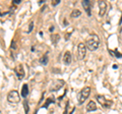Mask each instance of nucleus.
<instances>
[{
	"label": "nucleus",
	"instance_id": "nucleus-1",
	"mask_svg": "<svg viewBox=\"0 0 122 114\" xmlns=\"http://www.w3.org/2000/svg\"><path fill=\"white\" fill-rule=\"evenodd\" d=\"M100 46V39L96 34L91 35L86 39V48L91 51H96Z\"/></svg>",
	"mask_w": 122,
	"mask_h": 114
},
{
	"label": "nucleus",
	"instance_id": "nucleus-2",
	"mask_svg": "<svg viewBox=\"0 0 122 114\" xmlns=\"http://www.w3.org/2000/svg\"><path fill=\"white\" fill-rule=\"evenodd\" d=\"M91 94V88L90 87H86V88H83L81 92L78 94V97H77V103L78 105H81L83 102H85L87 98H89Z\"/></svg>",
	"mask_w": 122,
	"mask_h": 114
},
{
	"label": "nucleus",
	"instance_id": "nucleus-3",
	"mask_svg": "<svg viewBox=\"0 0 122 114\" xmlns=\"http://www.w3.org/2000/svg\"><path fill=\"white\" fill-rule=\"evenodd\" d=\"M20 94H18L17 91H15V90L10 91L8 93V95H7V101H8L9 103L16 104L20 102Z\"/></svg>",
	"mask_w": 122,
	"mask_h": 114
},
{
	"label": "nucleus",
	"instance_id": "nucleus-4",
	"mask_svg": "<svg viewBox=\"0 0 122 114\" xmlns=\"http://www.w3.org/2000/svg\"><path fill=\"white\" fill-rule=\"evenodd\" d=\"M86 47L85 43H79L77 46V52H76V57H77L78 60H82L86 57Z\"/></svg>",
	"mask_w": 122,
	"mask_h": 114
},
{
	"label": "nucleus",
	"instance_id": "nucleus-5",
	"mask_svg": "<svg viewBox=\"0 0 122 114\" xmlns=\"http://www.w3.org/2000/svg\"><path fill=\"white\" fill-rule=\"evenodd\" d=\"M97 101L105 108H110L113 104V102L111 100H108V99H106L104 96H101V95L97 96Z\"/></svg>",
	"mask_w": 122,
	"mask_h": 114
},
{
	"label": "nucleus",
	"instance_id": "nucleus-6",
	"mask_svg": "<svg viewBox=\"0 0 122 114\" xmlns=\"http://www.w3.org/2000/svg\"><path fill=\"white\" fill-rule=\"evenodd\" d=\"M63 86H64V81H62V79H56L54 83H52V85L50 87V92L59 91Z\"/></svg>",
	"mask_w": 122,
	"mask_h": 114
},
{
	"label": "nucleus",
	"instance_id": "nucleus-7",
	"mask_svg": "<svg viewBox=\"0 0 122 114\" xmlns=\"http://www.w3.org/2000/svg\"><path fill=\"white\" fill-rule=\"evenodd\" d=\"M14 73L16 74V77L18 79H22L25 78V69H24V66L21 64H18V65L14 68Z\"/></svg>",
	"mask_w": 122,
	"mask_h": 114
},
{
	"label": "nucleus",
	"instance_id": "nucleus-8",
	"mask_svg": "<svg viewBox=\"0 0 122 114\" xmlns=\"http://www.w3.org/2000/svg\"><path fill=\"white\" fill-rule=\"evenodd\" d=\"M98 5H99V16H103L106 13L107 10V3L105 1H98Z\"/></svg>",
	"mask_w": 122,
	"mask_h": 114
},
{
	"label": "nucleus",
	"instance_id": "nucleus-9",
	"mask_svg": "<svg viewBox=\"0 0 122 114\" xmlns=\"http://www.w3.org/2000/svg\"><path fill=\"white\" fill-rule=\"evenodd\" d=\"M81 4L83 6V8L86 9V13H87V16H91V14H92V7H91V2L89 1V0H83V1H81Z\"/></svg>",
	"mask_w": 122,
	"mask_h": 114
},
{
	"label": "nucleus",
	"instance_id": "nucleus-10",
	"mask_svg": "<svg viewBox=\"0 0 122 114\" xmlns=\"http://www.w3.org/2000/svg\"><path fill=\"white\" fill-rule=\"evenodd\" d=\"M97 109H98V107H97V104L95 103L94 101H90L89 103H87V105H86V111H87V112L96 111Z\"/></svg>",
	"mask_w": 122,
	"mask_h": 114
},
{
	"label": "nucleus",
	"instance_id": "nucleus-11",
	"mask_svg": "<svg viewBox=\"0 0 122 114\" xmlns=\"http://www.w3.org/2000/svg\"><path fill=\"white\" fill-rule=\"evenodd\" d=\"M63 62L66 64V65H68V64L71 63V53L69 51H66L65 53H64L63 55Z\"/></svg>",
	"mask_w": 122,
	"mask_h": 114
},
{
	"label": "nucleus",
	"instance_id": "nucleus-12",
	"mask_svg": "<svg viewBox=\"0 0 122 114\" xmlns=\"http://www.w3.org/2000/svg\"><path fill=\"white\" fill-rule=\"evenodd\" d=\"M60 40V35L59 34H52L51 35V41H52V44L54 45V46H56L57 43L59 42Z\"/></svg>",
	"mask_w": 122,
	"mask_h": 114
},
{
	"label": "nucleus",
	"instance_id": "nucleus-13",
	"mask_svg": "<svg viewBox=\"0 0 122 114\" xmlns=\"http://www.w3.org/2000/svg\"><path fill=\"white\" fill-rule=\"evenodd\" d=\"M20 95H21V97H24V98H25V97L29 95V86L26 85V83H25V85L22 86Z\"/></svg>",
	"mask_w": 122,
	"mask_h": 114
},
{
	"label": "nucleus",
	"instance_id": "nucleus-14",
	"mask_svg": "<svg viewBox=\"0 0 122 114\" xmlns=\"http://www.w3.org/2000/svg\"><path fill=\"white\" fill-rule=\"evenodd\" d=\"M81 10H78V9H73V10L71 11V13H70V17L76 18V17L81 16Z\"/></svg>",
	"mask_w": 122,
	"mask_h": 114
},
{
	"label": "nucleus",
	"instance_id": "nucleus-15",
	"mask_svg": "<svg viewBox=\"0 0 122 114\" xmlns=\"http://www.w3.org/2000/svg\"><path fill=\"white\" fill-rule=\"evenodd\" d=\"M40 63H42L43 65H46V64L48 63V56L45 55V56L42 57V58L40 59Z\"/></svg>",
	"mask_w": 122,
	"mask_h": 114
},
{
	"label": "nucleus",
	"instance_id": "nucleus-16",
	"mask_svg": "<svg viewBox=\"0 0 122 114\" xmlns=\"http://www.w3.org/2000/svg\"><path fill=\"white\" fill-rule=\"evenodd\" d=\"M50 103H54V98H53V99H52V98H49V99H47V102H46V104L44 105V107H45V108H47Z\"/></svg>",
	"mask_w": 122,
	"mask_h": 114
},
{
	"label": "nucleus",
	"instance_id": "nucleus-17",
	"mask_svg": "<svg viewBox=\"0 0 122 114\" xmlns=\"http://www.w3.org/2000/svg\"><path fill=\"white\" fill-rule=\"evenodd\" d=\"M24 107H25V114H28L29 113V104H28V101H26V100L24 101Z\"/></svg>",
	"mask_w": 122,
	"mask_h": 114
},
{
	"label": "nucleus",
	"instance_id": "nucleus-18",
	"mask_svg": "<svg viewBox=\"0 0 122 114\" xmlns=\"http://www.w3.org/2000/svg\"><path fill=\"white\" fill-rule=\"evenodd\" d=\"M33 29H34V21H30V28H29V30H28V34L32 32V31H33Z\"/></svg>",
	"mask_w": 122,
	"mask_h": 114
},
{
	"label": "nucleus",
	"instance_id": "nucleus-19",
	"mask_svg": "<svg viewBox=\"0 0 122 114\" xmlns=\"http://www.w3.org/2000/svg\"><path fill=\"white\" fill-rule=\"evenodd\" d=\"M60 3V0H55L54 2H52V6H56V5H58Z\"/></svg>",
	"mask_w": 122,
	"mask_h": 114
},
{
	"label": "nucleus",
	"instance_id": "nucleus-20",
	"mask_svg": "<svg viewBox=\"0 0 122 114\" xmlns=\"http://www.w3.org/2000/svg\"><path fill=\"white\" fill-rule=\"evenodd\" d=\"M20 2H21V0H13V1H12L13 4H20Z\"/></svg>",
	"mask_w": 122,
	"mask_h": 114
},
{
	"label": "nucleus",
	"instance_id": "nucleus-21",
	"mask_svg": "<svg viewBox=\"0 0 122 114\" xmlns=\"http://www.w3.org/2000/svg\"><path fill=\"white\" fill-rule=\"evenodd\" d=\"M115 54H116L117 57H122V54H120V53H119V52H117V51H115Z\"/></svg>",
	"mask_w": 122,
	"mask_h": 114
},
{
	"label": "nucleus",
	"instance_id": "nucleus-22",
	"mask_svg": "<svg viewBox=\"0 0 122 114\" xmlns=\"http://www.w3.org/2000/svg\"><path fill=\"white\" fill-rule=\"evenodd\" d=\"M67 108H68V103L66 104V107H65V111H64L63 114H67Z\"/></svg>",
	"mask_w": 122,
	"mask_h": 114
},
{
	"label": "nucleus",
	"instance_id": "nucleus-23",
	"mask_svg": "<svg viewBox=\"0 0 122 114\" xmlns=\"http://www.w3.org/2000/svg\"><path fill=\"white\" fill-rule=\"evenodd\" d=\"M42 3H44V0H40L39 1V4H42Z\"/></svg>",
	"mask_w": 122,
	"mask_h": 114
},
{
	"label": "nucleus",
	"instance_id": "nucleus-24",
	"mask_svg": "<svg viewBox=\"0 0 122 114\" xmlns=\"http://www.w3.org/2000/svg\"><path fill=\"white\" fill-rule=\"evenodd\" d=\"M53 30H54V26H51V28H50V32H52Z\"/></svg>",
	"mask_w": 122,
	"mask_h": 114
}]
</instances>
